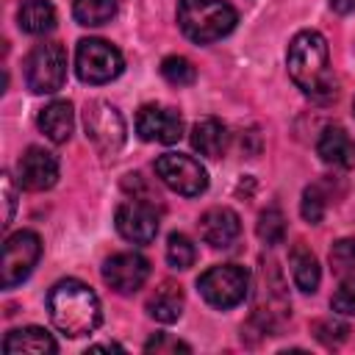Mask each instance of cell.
Listing matches in <instances>:
<instances>
[{
  "instance_id": "1",
  "label": "cell",
  "mask_w": 355,
  "mask_h": 355,
  "mask_svg": "<svg viewBox=\"0 0 355 355\" xmlns=\"http://www.w3.org/2000/svg\"><path fill=\"white\" fill-rule=\"evenodd\" d=\"M286 67L294 80V86L316 100L333 97L336 94V80L330 72V55H327V42L316 31H300L286 53Z\"/></svg>"
},
{
  "instance_id": "2",
  "label": "cell",
  "mask_w": 355,
  "mask_h": 355,
  "mask_svg": "<svg viewBox=\"0 0 355 355\" xmlns=\"http://www.w3.org/2000/svg\"><path fill=\"white\" fill-rule=\"evenodd\" d=\"M47 311H50L53 324L64 336H69V338L89 336L103 322V311H100L97 294L86 283H80L75 277L58 280L50 288V294H47Z\"/></svg>"
},
{
  "instance_id": "3",
  "label": "cell",
  "mask_w": 355,
  "mask_h": 355,
  "mask_svg": "<svg viewBox=\"0 0 355 355\" xmlns=\"http://www.w3.org/2000/svg\"><path fill=\"white\" fill-rule=\"evenodd\" d=\"M239 22V14L225 0H180L178 25L186 39L197 44H211L227 36Z\"/></svg>"
},
{
  "instance_id": "4",
  "label": "cell",
  "mask_w": 355,
  "mask_h": 355,
  "mask_svg": "<svg viewBox=\"0 0 355 355\" xmlns=\"http://www.w3.org/2000/svg\"><path fill=\"white\" fill-rule=\"evenodd\" d=\"M288 316H291V302H288L286 280H283V275H280L275 261H263L261 272H258V286H255L252 319L258 322V327L263 333L275 336Z\"/></svg>"
},
{
  "instance_id": "5",
  "label": "cell",
  "mask_w": 355,
  "mask_h": 355,
  "mask_svg": "<svg viewBox=\"0 0 355 355\" xmlns=\"http://www.w3.org/2000/svg\"><path fill=\"white\" fill-rule=\"evenodd\" d=\"M197 288L211 308L227 311V308H236L239 302H244V297L250 294V272L239 263L211 266L208 272H202L197 277Z\"/></svg>"
},
{
  "instance_id": "6",
  "label": "cell",
  "mask_w": 355,
  "mask_h": 355,
  "mask_svg": "<svg viewBox=\"0 0 355 355\" xmlns=\"http://www.w3.org/2000/svg\"><path fill=\"white\" fill-rule=\"evenodd\" d=\"M67 80V50L58 42H39L25 58V83L33 94H53Z\"/></svg>"
},
{
  "instance_id": "7",
  "label": "cell",
  "mask_w": 355,
  "mask_h": 355,
  "mask_svg": "<svg viewBox=\"0 0 355 355\" xmlns=\"http://www.w3.org/2000/svg\"><path fill=\"white\" fill-rule=\"evenodd\" d=\"M125 69L122 53L105 39H80L75 50V72L83 83L100 86L119 78Z\"/></svg>"
},
{
  "instance_id": "8",
  "label": "cell",
  "mask_w": 355,
  "mask_h": 355,
  "mask_svg": "<svg viewBox=\"0 0 355 355\" xmlns=\"http://www.w3.org/2000/svg\"><path fill=\"white\" fill-rule=\"evenodd\" d=\"M83 128H86V139L103 155H114L125 144V119L105 100L86 103V108H83Z\"/></svg>"
},
{
  "instance_id": "9",
  "label": "cell",
  "mask_w": 355,
  "mask_h": 355,
  "mask_svg": "<svg viewBox=\"0 0 355 355\" xmlns=\"http://www.w3.org/2000/svg\"><path fill=\"white\" fill-rule=\"evenodd\" d=\"M158 180L183 194V197H200L205 189H208V172L202 169L200 161H194L191 155H183V153H164L155 158L153 164Z\"/></svg>"
},
{
  "instance_id": "10",
  "label": "cell",
  "mask_w": 355,
  "mask_h": 355,
  "mask_svg": "<svg viewBox=\"0 0 355 355\" xmlns=\"http://www.w3.org/2000/svg\"><path fill=\"white\" fill-rule=\"evenodd\" d=\"M39 258H42V239L33 230L11 233L3 244V275H0L3 288L19 286L33 272Z\"/></svg>"
},
{
  "instance_id": "11",
  "label": "cell",
  "mask_w": 355,
  "mask_h": 355,
  "mask_svg": "<svg viewBox=\"0 0 355 355\" xmlns=\"http://www.w3.org/2000/svg\"><path fill=\"white\" fill-rule=\"evenodd\" d=\"M116 230L125 241H133V244H150L158 233V211L153 202L147 200H125L119 208H116Z\"/></svg>"
},
{
  "instance_id": "12",
  "label": "cell",
  "mask_w": 355,
  "mask_h": 355,
  "mask_svg": "<svg viewBox=\"0 0 355 355\" xmlns=\"http://www.w3.org/2000/svg\"><path fill=\"white\" fill-rule=\"evenodd\" d=\"M150 277V261L139 252H116L103 263V280L116 294L139 291Z\"/></svg>"
},
{
  "instance_id": "13",
  "label": "cell",
  "mask_w": 355,
  "mask_h": 355,
  "mask_svg": "<svg viewBox=\"0 0 355 355\" xmlns=\"http://www.w3.org/2000/svg\"><path fill=\"white\" fill-rule=\"evenodd\" d=\"M136 133L144 141L175 144L183 136V119L175 108L166 105H141L136 114Z\"/></svg>"
},
{
  "instance_id": "14",
  "label": "cell",
  "mask_w": 355,
  "mask_h": 355,
  "mask_svg": "<svg viewBox=\"0 0 355 355\" xmlns=\"http://www.w3.org/2000/svg\"><path fill=\"white\" fill-rule=\"evenodd\" d=\"M17 180L25 191H44L58 180V158L44 147H28L17 161Z\"/></svg>"
},
{
  "instance_id": "15",
  "label": "cell",
  "mask_w": 355,
  "mask_h": 355,
  "mask_svg": "<svg viewBox=\"0 0 355 355\" xmlns=\"http://www.w3.org/2000/svg\"><path fill=\"white\" fill-rule=\"evenodd\" d=\"M197 227H200V239L205 244H211L214 250H230L239 241V236H241V219H239V214L230 211V208H225V205L208 208L200 216Z\"/></svg>"
},
{
  "instance_id": "16",
  "label": "cell",
  "mask_w": 355,
  "mask_h": 355,
  "mask_svg": "<svg viewBox=\"0 0 355 355\" xmlns=\"http://www.w3.org/2000/svg\"><path fill=\"white\" fill-rule=\"evenodd\" d=\"M227 141H230L227 128L214 116L197 119L191 128V147L205 158H222L227 150Z\"/></svg>"
},
{
  "instance_id": "17",
  "label": "cell",
  "mask_w": 355,
  "mask_h": 355,
  "mask_svg": "<svg viewBox=\"0 0 355 355\" xmlns=\"http://www.w3.org/2000/svg\"><path fill=\"white\" fill-rule=\"evenodd\" d=\"M316 153L322 155L324 164L333 166H352L355 164V144L349 141L347 130L338 125H327L316 141Z\"/></svg>"
},
{
  "instance_id": "18",
  "label": "cell",
  "mask_w": 355,
  "mask_h": 355,
  "mask_svg": "<svg viewBox=\"0 0 355 355\" xmlns=\"http://www.w3.org/2000/svg\"><path fill=\"white\" fill-rule=\"evenodd\" d=\"M3 352L14 355V352H33V355H44V352H58L55 338L44 330V327H17L3 338Z\"/></svg>"
},
{
  "instance_id": "19",
  "label": "cell",
  "mask_w": 355,
  "mask_h": 355,
  "mask_svg": "<svg viewBox=\"0 0 355 355\" xmlns=\"http://www.w3.org/2000/svg\"><path fill=\"white\" fill-rule=\"evenodd\" d=\"M39 128H42V133H44L50 141L64 144V141L72 136V128H75L72 103H67V100H53L50 105H44L42 114H39Z\"/></svg>"
},
{
  "instance_id": "20",
  "label": "cell",
  "mask_w": 355,
  "mask_h": 355,
  "mask_svg": "<svg viewBox=\"0 0 355 355\" xmlns=\"http://www.w3.org/2000/svg\"><path fill=\"white\" fill-rule=\"evenodd\" d=\"M288 266H291V277H294V286L302 291V294H313L319 288V280H322V269H319V261L316 255L302 244L297 241L288 252Z\"/></svg>"
},
{
  "instance_id": "21",
  "label": "cell",
  "mask_w": 355,
  "mask_h": 355,
  "mask_svg": "<svg viewBox=\"0 0 355 355\" xmlns=\"http://www.w3.org/2000/svg\"><path fill=\"white\" fill-rule=\"evenodd\" d=\"M183 288L178 283H161L150 297H147V313L155 319V322H164V324H172L180 319L183 313Z\"/></svg>"
},
{
  "instance_id": "22",
  "label": "cell",
  "mask_w": 355,
  "mask_h": 355,
  "mask_svg": "<svg viewBox=\"0 0 355 355\" xmlns=\"http://www.w3.org/2000/svg\"><path fill=\"white\" fill-rule=\"evenodd\" d=\"M17 22L25 33H47L55 28V8L50 0H22L19 11H17Z\"/></svg>"
},
{
  "instance_id": "23",
  "label": "cell",
  "mask_w": 355,
  "mask_h": 355,
  "mask_svg": "<svg viewBox=\"0 0 355 355\" xmlns=\"http://www.w3.org/2000/svg\"><path fill=\"white\" fill-rule=\"evenodd\" d=\"M116 14V0H72V17L78 25L97 28L111 22Z\"/></svg>"
},
{
  "instance_id": "24",
  "label": "cell",
  "mask_w": 355,
  "mask_h": 355,
  "mask_svg": "<svg viewBox=\"0 0 355 355\" xmlns=\"http://www.w3.org/2000/svg\"><path fill=\"white\" fill-rule=\"evenodd\" d=\"M255 233L258 239L266 244V247H275V244H283L286 239V216L277 205H269L258 214V222H255Z\"/></svg>"
},
{
  "instance_id": "25",
  "label": "cell",
  "mask_w": 355,
  "mask_h": 355,
  "mask_svg": "<svg viewBox=\"0 0 355 355\" xmlns=\"http://www.w3.org/2000/svg\"><path fill=\"white\" fill-rule=\"evenodd\" d=\"M194 258H197V250H194V244H191V239L186 233H172L166 239V263L172 269L183 272V269H189L194 263Z\"/></svg>"
},
{
  "instance_id": "26",
  "label": "cell",
  "mask_w": 355,
  "mask_h": 355,
  "mask_svg": "<svg viewBox=\"0 0 355 355\" xmlns=\"http://www.w3.org/2000/svg\"><path fill=\"white\" fill-rule=\"evenodd\" d=\"M161 75H164V80H169L172 86H191L194 78H197V69H194L191 61L183 58V55H166V58L161 61Z\"/></svg>"
},
{
  "instance_id": "27",
  "label": "cell",
  "mask_w": 355,
  "mask_h": 355,
  "mask_svg": "<svg viewBox=\"0 0 355 355\" xmlns=\"http://www.w3.org/2000/svg\"><path fill=\"white\" fill-rule=\"evenodd\" d=\"M330 266L336 275H355V236L338 239L330 247Z\"/></svg>"
},
{
  "instance_id": "28",
  "label": "cell",
  "mask_w": 355,
  "mask_h": 355,
  "mask_svg": "<svg viewBox=\"0 0 355 355\" xmlns=\"http://www.w3.org/2000/svg\"><path fill=\"white\" fill-rule=\"evenodd\" d=\"M324 208H327V197H324L322 186H316V183L308 186V189L302 191V202H300L302 219H305L308 225H319L322 216H324Z\"/></svg>"
},
{
  "instance_id": "29",
  "label": "cell",
  "mask_w": 355,
  "mask_h": 355,
  "mask_svg": "<svg viewBox=\"0 0 355 355\" xmlns=\"http://www.w3.org/2000/svg\"><path fill=\"white\" fill-rule=\"evenodd\" d=\"M311 333H313V338H319L322 344L336 347V344H341V341L347 338L349 327H347L344 322H338V319L327 316V319H316V322L311 324Z\"/></svg>"
},
{
  "instance_id": "30",
  "label": "cell",
  "mask_w": 355,
  "mask_h": 355,
  "mask_svg": "<svg viewBox=\"0 0 355 355\" xmlns=\"http://www.w3.org/2000/svg\"><path fill=\"white\" fill-rule=\"evenodd\" d=\"M330 305L336 313H344V316H352L355 313V275L347 277L330 297Z\"/></svg>"
},
{
  "instance_id": "31",
  "label": "cell",
  "mask_w": 355,
  "mask_h": 355,
  "mask_svg": "<svg viewBox=\"0 0 355 355\" xmlns=\"http://www.w3.org/2000/svg\"><path fill=\"white\" fill-rule=\"evenodd\" d=\"M144 349H147V352H155V355H161V352H191L189 344H183V341H178V338H172V336H166V333L153 336V338L144 344Z\"/></svg>"
},
{
  "instance_id": "32",
  "label": "cell",
  "mask_w": 355,
  "mask_h": 355,
  "mask_svg": "<svg viewBox=\"0 0 355 355\" xmlns=\"http://www.w3.org/2000/svg\"><path fill=\"white\" fill-rule=\"evenodd\" d=\"M3 202H6V214H3V227L11 225L14 219V208H17V191L11 183V175H3Z\"/></svg>"
},
{
  "instance_id": "33",
  "label": "cell",
  "mask_w": 355,
  "mask_h": 355,
  "mask_svg": "<svg viewBox=\"0 0 355 355\" xmlns=\"http://www.w3.org/2000/svg\"><path fill=\"white\" fill-rule=\"evenodd\" d=\"M330 8L338 14H352L355 11V0H330Z\"/></svg>"
},
{
  "instance_id": "34",
  "label": "cell",
  "mask_w": 355,
  "mask_h": 355,
  "mask_svg": "<svg viewBox=\"0 0 355 355\" xmlns=\"http://www.w3.org/2000/svg\"><path fill=\"white\" fill-rule=\"evenodd\" d=\"M97 349H122V347L119 344H94L92 352H97Z\"/></svg>"
}]
</instances>
